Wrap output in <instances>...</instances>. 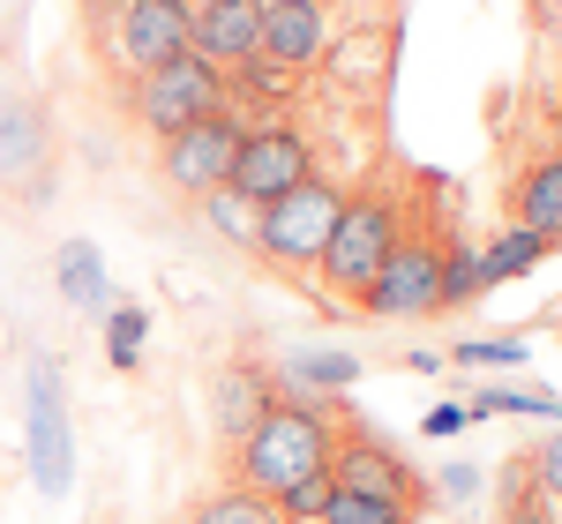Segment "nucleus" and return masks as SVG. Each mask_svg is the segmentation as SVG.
Listing matches in <instances>:
<instances>
[{
  "label": "nucleus",
  "instance_id": "1",
  "mask_svg": "<svg viewBox=\"0 0 562 524\" xmlns=\"http://www.w3.org/2000/svg\"><path fill=\"white\" fill-rule=\"evenodd\" d=\"M233 449H240V457H233V487H248V494H285V487L307 480V472H330L338 420L323 412V397L278 390V397H270V412H262Z\"/></svg>",
  "mask_w": 562,
  "mask_h": 524
},
{
  "label": "nucleus",
  "instance_id": "2",
  "mask_svg": "<svg viewBox=\"0 0 562 524\" xmlns=\"http://www.w3.org/2000/svg\"><path fill=\"white\" fill-rule=\"evenodd\" d=\"M338 210H346V187L307 173L293 195H278V203L256 210V248L278 262V270H315L323 248H330V232H338Z\"/></svg>",
  "mask_w": 562,
  "mask_h": 524
},
{
  "label": "nucleus",
  "instance_id": "3",
  "mask_svg": "<svg viewBox=\"0 0 562 524\" xmlns=\"http://www.w3.org/2000/svg\"><path fill=\"white\" fill-rule=\"evenodd\" d=\"M397 203L390 195H346V210H338V232H330V248H323V285L338 293V300H360L368 285H375V270L390 262L397 248Z\"/></svg>",
  "mask_w": 562,
  "mask_h": 524
},
{
  "label": "nucleus",
  "instance_id": "4",
  "mask_svg": "<svg viewBox=\"0 0 562 524\" xmlns=\"http://www.w3.org/2000/svg\"><path fill=\"white\" fill-rule=\"evenodd\" d=\"M360 315H375V322H428V315H442V232H428V225L397 232L390 262L360 293Z\"/></svg>",
  "mask_w": 562,
  "mask_h": 524
},
{
  "label": "nucleus",
  "instance_id": "5",
  "mask_svg": "<svg viewBox=\"0 0 562 524\" xmlns=\"http://www.w3.org/2000/svg\"><path fill=\"white\" fill-rule=\"evenodd\" d=\"M225 98H233V76H217L203 53H180V60H166V68L135 76V121L166 143V135L225 113Z\"/></svg>",
  "mask_w": 562,
  "mask_h": 524
},
{
  "label": "nucleus",
  "instance_id": "6",
  "mask_svg": "<svg viewBox=\"0 0 562 524\" xmlns=\"http://www.w3.org/2000/svg\"><path fill=\"white\" fill-rule=\"evenodd\" d=\"M315 173V150H307L301 128H285V121H262V128H240V150H233V173L225 187L240 195V203H278V195H293L301 180Z\"/></svg>",
  "mask_w": 562,
  "mask_h": 524
},
{
  "label": "nucleus",
  "instance_id": "7",
  "mask_svg": "<svg viewBox=\"0 0 562 524\" xmlns=\"http://www.w3.org/2000/svg\"><path fill=\"white\" fill-rule=\"evenodd\" d=\"M240 113L225 105V113H211V121H195V128H180L158 143V173H166V187H180V195H217L225 187V173H233V150H240Z\"/></svg>",
  "mask_w": 562,
  "mask_h": 524
},
{
  "label": "nucleus",
  "instance_id": "8",
  "mask_svg": "<svg viewBox=\"0 0 562 524\" xmlns=\"http://www.w3.org/2000/svg\"><path fill=\"white\" fill-rule=\"evenodd\" d=\"M31 480L38 494L76 487V428H68V390H60V360H31Z\"/></svg>",
  "mask_w": 562,
  "mask_h": 524
},
{
  "label": "nucleus",
  "instance_id": "9",
  "mask_svg": "<svg viewBox=\"0 0 562 524\" xmlns=\"http://www.w3.org/2000/svg\"><path fill=\"white\" fill-rule=\"evenodd\" d=\"M330 480L352 487V494H383V502H397V510H428V480L390 449L383 435H368V428H352V435H338V449H330Z\"/></svg>",
  "mask_w": 562,
  "mask_h": 524
},
{
  "label": "nucleus",
  "instance_id": "10",
  "mask_svg": "<svg viewBox=\"0 0 562 524\" xmlns=\"http://www.w3.org/2000/svg\"><path fill=\"white\" fill-rule=\"evenodd\" d=\"M188 31H195V0H121L113 15V60L150 76L188 53Z\"/></svg>",
  "mask_w": 562,
  "mask_h": 524
},
{
  "label": "nucleus",
  "instance_id": "11",
  "mask_svg": "<svg viewBox=\"0 0 562 524\" xmlns=\"http://www.w3.org/2000/svg\"><path fill=\"white\" fill-rule=\"evenodd\" d=\"M330 45V8L323 0H262V60L278 76H307Z\"/></svg>",
  "mask_w": 562,
  "mask_h": 524
},
{
  "label": "nucleus",
  "instance_id": "12",
  "mask_svg": "<svg viewBox=\"0 0 562 524\" xmlns=\"http://www.w3.org/2000/svg\"><path fill=\"white\" fill-rule=\"evenodd\" d=\"M256 45H262V0H203V8H195L188 53H203L217 76H225V68H248Z\"/></svg>",
  "mask_w": 562,
  "mask_h": 524
},
{
  "label": "nucleus",
  "instance_id": "13",
  "mask_svg": "<svg viewBox=\"0 0 562 524\" xmlns=\"http://www.w3.org/2000/svg\"><path fill=\"white\" fill-rule=\"evenodd\" d=\"M270 397H278V375H270V367H256V360L217 367V375H211V428L225 442H240L262 412H270Z\"/></svg>",
  "mask_w": 562,
  "mask_h": 524
},
{
  "label": "nucleus",
  "instance_id": "14",
  "mask_svg": "<svg viewBox=\"0 0 562 524\" xmlns=\"http://www.w3.org/2000/svg\"><path fill=\"white\" fill-rule=\"evenodd\" d=\"M518 225L525 232H540L548 248L562 240V150H548V158H532L518 180Z\"/></svg>",
  "mask_w": 562,
  "mask_h": 524
},
{
  "label": "nucleus",
  "instance_id": "15",
  "mask_svg": "<svg viewBox=\"0 0 562 524\" xmlns=\"http://www.w3.org/2000/svg\"><path fill=\"white\" fill-rule=\"evenodd\" d=\"M53 270H60V293H68V307H83V315H105V307H113L105 262H98V248H90V240H68Z\"/></svg>",
  "mask_w": 562,
  "mask_h": 524
},
{
  "label": "nucleus",
  "instance_id": "16",
  "mask_svg": "<svg viewBox=\"0 0 562 524\" xmlns=\"http://www.w3.org/2000/svg\"><path fill=\"white\" fill-rule=\"evenodd\" d=\"M285 383H293V397H338L360 383V360L352 352H293L285 360Z\"/></svg>",
  "mask_w": 562,
  "mask_h": 524
},
{
  "label": "nucleus",
  "instance_id": "17",
  "mask_svg": "<svg viewBox=\"0 0 562 524\" xmlns=\"http://www.w3.org/2000/svg\"><path fill=\"white\" fill-rule=\"evenodd\" d=\"M540 262H548V240L525 232V225H510V232H495V240L480 248V277H487V285H510V277L540 270Z\"/></svg>",
  "mask_w": 562,
  "mask_h": 524
},
{
  "label": "nucleus",
  "instance_id": "18",
  "mask_svg": "<svg viewBox=\"0 0 562 524\" xmlns=\"http://www.w3.org/2000/svg\"><path fill=\"white\" fill-rule=\"evenodd\" d=\"M487 293V277H480V248L465 232H442V315H458V307H473Z\"/></svg>",
  "mask_w": 562,
  "mask_h": 524
},
{
  "label": "nucleus",
  "instance_id": "19",
  "mask_svg": "<svg viewBox=\"0 0 562 524\" xmlns=\"http://www.w3.org/2000/svg\"><path fill=\"white\" fill-rule=\"evenodd\" d=\"M45 166V135L31 105H0V173H38Z\"/></svg>",
  "mask_w": 562,
  "mask_h": 524
},
{
  "label": "nucleus",
  "instance_id": "20",
  "mask_svg": "<svg viewBox=\"0 0 562 524\" xmlns=\"http://www.w3.org/2000/svg\"><path fill=\"white\" fill-rule=\"evenodd\" d=\"M487 412H525V420H562V397H548V390H503V383H487V390H473V405H465V420H487Z\"/></svg>",
  "mask_w": 562,
  "mask_h": 524
},
{
  "label": "nucleus",
  "instance_id": "21",
  "mask_svg": "<svg viewBox=\"0 0 562 524\" xmlns=\"http://www.w3.org/2000/svg\"><path fill=\"white\" fill-rule=\"evenodd\" d=\"M195 524H285L270 494H248V487H217L211 502L195 510Z\"/></svg>",
  "mask_w": 562,
  "mask_h": 524
},
{
  "label": "nucleus",
  "instance_id": "22",
  "mask_svg": "<svg viewBox=\"0 0 562 524\" xmlns=\"http://www.w3.org/2000/svg\"><path fill=\"white\" fill-rule=\"evenodd\" d=\"M323 524H413V510H397L383 494H352V487H330V510Z\"/></svg>",
  "mask_w": 562,
  "mask_h": 524
},
{
  "label": "nucleus",
  "instance_id": "23",
  "mask_svg": "<svg viewBox=\"0 0 562 524\" xmlns=\"http://www.w3.org/2000/svg\"><path fill=\"white\" fill-rule=\"evenodd\" d=\"M330 472H307V480H293L285 487V494H270V502H278V517L285 524H323V510H330Z\"/></svg>",
  "mask_w": 562,
  "mask_h": 524
},
{
  "label": "nucleus",
  "instance_id": "24",
  "mask_svg": "<svg viewBox=\"0 0 562 524\" xmlns=\"http://www.w3.org/2000/svg\"><path fill=\"white\" fill-rule=\"evenodd\" d=\"M143 330H150V315L143 307H105V352H113V367H135L143 360Z\"/></svg>",
  "mask_w": 562,
  "mask_h": 524
},
{
  "label": "nucleus",
  "instance_id": "25",
  "mask_svg": "<svg viewBox=\"0 0 562 524\" xmlns=\"http://www.w3.org/2000/svg\"><path fill=\"white\" fill-rule=\"evenodd\" d=\"M203 210H211V225L233 248H256V203H240L233 187H217V195H203Z\"/></svg>",
  "mask_w": 562,
  "mask_h": 524
},
{
  "label": "nucleus",
  "instance_id": "26",
  "mask_svg": "<svg viewBox=\"0 0 562 524\" xmlns=\"http://www.w3.org/2000/svg\"><path fill=\"white\" fill-rule=\"evenodd\" d=\"M458 360L465 367H525V338H465Z\"/></svg>",
  "mask_w": 562,
  "mask_h": 524
},
{
  "label": "nucleus",
  "instance_id": "27",
  "mask_svg": "<svg viewBox=\"0 0 562 524\" xmlns=\"http://www.w3.org/2000/svg\"><path fill=\"white\" fill-rule=\"evenodd\" d=\"M532 480H540V494L562 502V435H548L540 449H532Z\"/></svg>",
  "mask_w": 562,
  "mask_h": 524
},
{
  "label": "nucleus",
  "instance_id": "28",
  "mask_svg": "<svg viewBox=\"0 0 562 524\" xmlns=\"http://www.w3.org/2000/svg\"><path fill=\"white\" fill-rule=\"evenodd\" d=\"M473 494H480V472H473V465H450V472L435 480L428 502H473Z\"/></svg>",
  "mask_w": 562,
  "mask_h": 524
},
{
  "label": "nucleus",
  "instance_id": "29",
  "mask_svg": "<svg viewBox=\"0 0 562 524\" xmlns=\"http://www.w3.org/2000/svg\"><path fill=\"white\" fill-rule=\"evenodd\" d=\"M503 524H562L548 510V494H525V502H503Z\"/></svg>",
  "mask_w": 562,
  "mask_h": 524
},
{
  "label": "nucleus",
  "instance_id": "30",
  "mask_svg": "<svg viewBox=\"0 0 562 524\" xmlns=\"http://www.w3.org/2000/svg\"><path fill=\"white\" fill-rule=\"evenodd\" d=\"M465 428V405H435L428 412V435H458Z\"/></svg>",
  "mask_w": 562,
  "mask_h": 524
},
{
  "label": "nucleus",
  "instance_id": "31",
  "mask_svg": "<svg viewBox=\"0 0 562 524\" xmlns=\"http://www.w3.org/2000/svg\"><path fill=\"white\" fill-rule=\"evenodd\" d=\"M555 121H562V90H555Z\"/></svg>",
  "mask_w": 562,
  "mask_h": 524
},
{
  "label": "nucleus",
  "instance_id": "32",
  "mask_svg": "<svg viewBox=\"0 0 562 524\" xmlns=\"http://www.w3.org/2000/svg\"><path fill=\"white\" fill-rule=\"evenodd\" d=\"M195 8H203V0H195Z\"/></svg>",
  "mask_w": 562,
  "mask_h": 524
}]
</instances>
